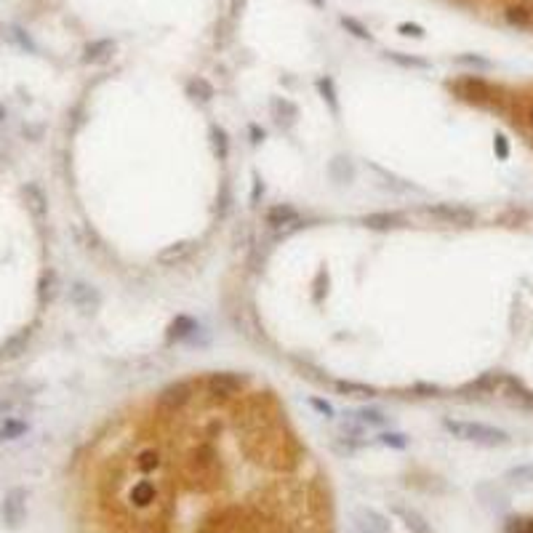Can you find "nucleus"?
Here are the masks:
<instances>
[{
	"label": "nucleus",
	"instance_id": "nucleus-1",
	"mask_svg": "<svg viewBox=\"0 0 533 533\" xmlns=\"http://www.w3.org/2000/svg\"><path fill=\"white\" fill-rule=\"evenodd\" d=\"M442 426L458 438V440L474 442V445H483V448H502V445H509V432H504L499 426L490 424H480V422H461V419H445Z\"/></svg>",
	"mask_w": 533,
	"mask_h": 533
},
{
	"label": "nucleus",
	"instance_id": "nucleus-2",
	"mask_svg": "<svg viewBox=\"0 0 533 533\" xmlns=\"http://www.w3.org/2000/svg\"><path fill=\"white\" fill-rule=\"evenodd\" d=\"M0 515H3V523L8 528H19L24 523V518H27V493L22 488L8 490L3 504H0Z\"/></svg>",
	"mask_w": 533,
	"mask_h": 533
},
{
	"label": "nucleus",
	"instance_id": "nucleus-3",
	"mask_svg": "<svg viewBox=\"0 0 533 533\" xmlns=\"http://www.w3.org/2000/svg\"><path fill=\"white\" fill-rule=\"evenodd\" d=\"M352 523H355L357 533H389V520L376 509H368V507L355 509Z\"/></svg>",
	"mask_w": 533,
	"mask_h": 533
},
{
	"label": "nucleus",
	"instance_id": "nucleus-4",
	"mask_svg": "<svg viewBox=\"0 0 533 533\" xmlns=\"http://www.w3.org/2000/svg\"><path fill=\"white\" fill-rule=\"evenodd\" d=\"M22 198H24V203H27V208H30V213L35 216V219H43V216H46V211H48L46 192H43L35 182L22 187Z\"/></svg>",
	"mask_w": 533,
	"mask_h": 533
},
{
	"label": "nucleus",
	"instance_id": "nucleus-5",
	"mask_svg": "<svg viewBox=\"0 0 533 533\" xmlns=\"http://www.w3.org/2000/svg\"><path fill=\"white\" fill-rule=\"evenodd\" d=\"M112 51H115V40H93L88 46L83 48V61L86 64H96V61H105L112 56Z\"/></svg>",
	"mask_w": 533,
	"mask_h": 533
},
{
	"label": "nucleus",
	"instance_id": "nucleus-6",
	"mask_svg": "<svg viewBox=\"0 0 533 533\" xmlns=\"http://www.w3.org/2000/svg\"><path fill=\"white\" fill-rule=\"evenodd\" d=\"M395 515H400L403 518V523H405V528L411 533H435L432 531V525L426 523L416 509H405V507H395Z\"/></svg>",
	"mask_w": 533,
	"mask_h": 533
},
{
	"label": "nucleus",
	"instance_id": "nucleus-7",
	"mask_svg": "<svg viewBox=\"0 0 533 533\" xmlns=\"http://www.w3.org/2000/svg\"><path fill=\"white\" fill-rule=\"evenodd\" d=\"M432 213H440L448 222H456V224H472L474 222V211L464 208V206H438V208H432Z\"/></svg>",
	"mask_w": 533,
	"mask_h": 533
},
{
	"label": "nucleus",
	"instance_id": "nucleus-8",
	"mask_svg": "<svg viewBox=\"0 0 533 533\" xmlns=\"http://www.w3.org/2000/svg\"><path fill=\"white\" fill-rule=\"evenodd\" d=\"M504 19L512 24V27H528L533 22V11L528 6H507L504 8Z\"/></svg>",
	"mask_w": 533,
	"mask_h": 533
},
{
	"label": "nucleus",
	"instance_id": "nucleus-9",
	"mask_svg": "<svg viewBox=\"0 0 533 533\" xmlns=\"http://www.w3.org/2000/svg\"><path fill=\"white\" fill-rule=\"evenodd\" d=\"M27 339H30V331H22V334L11 336V339L3 344V350H0V360H14V357H19V352L24 350V344H27Z\"/></svg>",
	"mask_w": 533,
	"mask_h": 533
},
{
	"label": "nucleus",
	"instance_id": "nucleus-10",
	"mask_svg": "<svg viewBox=\"0 0 533 533\" xmlns=\"http://www.w3.org/2000/svg\"><path fill=\"white\" fill-rule=\"evenodd\" d=\"M27 432V422H22V419H6L3 424H0V440H16V438H22Z\"/></svg>",
	"mask_w": 533,
	"mask_h": 533
},
{
	"label": "nucleus",
	"instance_id": "nucleus-11",
	"mask_svg": "<svg viewBox=\"0 0 533 533\" xmlns=\"http://www.w3.org/2000/svg\"><path fill=\"white\" fill-rule=\"evenodd\" d=\"M131 502L137 504V507H147L150 502H155V486L153 483L141 480L139 486H134V490H131Z\"/></svg>",
	"mask_w": 533,
	"mask_h": 533
},
{
	"label": "nucleus",
	"instance_id": "nucleus-12",
	"mask_svg": "<svg viewBox=\"0 0 533 533\" xmlns=\"http://www.w3.org/2000/svg\"><path fill=\"white\" fill-rule=\"evenodd\" d=\"M341 27L347 32H352L355 38H360V40H371V32H368L366 24H360L355 16H341Z\"/></svg>",
	"mask_w": 533,
	"mask_h": 533
},
{
	"label": "nucleus",
	"instance_id": "nucleus-13",
	"mask_svg": "<svg viewBox=\"0 0 533 533\" xmlns=\"http://www.w3.org/2000/svg\"><path fill=\"white\" fill-rule=\"evenodd\" d=\"M504 533H533V518H512L507 520Z\"/></svg>",
	"mask_w": 533,
	"mask_h": 533
},
{
	"label": "nucleus",
	"instance_id": "nucleus-14",
	"mask_svg": "<svg viewBox=\"0 0 533 533\" xmlns=\"http://www.w3.org/2000/svg\"><path fill=\"white\" fill-rule=\"evenodd\" d=\"M379 442L381 445H389V448H405L408 438L400 435V432H384V435H379Z\"/></svg>",
	"mask_w": 533,
	"mask_h": 533
},
{
	"label": "nucleus",
	"instance_id": "nucleus-15",
	"mask_svg": "<svg viewBox=\"0 0 533 533\" xmlns=\"http://www.w3.org/2000/svg\"><path fill=\"white\" fill-rule=\"evenodd\" d=\"M512 483H520V486H531L533 483V467H518L507 474Z\"/></svg>",
	"mask_w": 533,
	"mask_h": 533
},
{
	"label": "nucleus",
	"instance_id": "nucleus-16",
	"mask_svg": "<svg viewBox=\"0 0 533 533\" xmlns=\"http://www.w3.org/2000/svg\"><path fill=\"white\" fill-rule=\"evenodd\" d=\"M389 59L403 64V67H419V70H429V61L426 59H416V56H403V54H389Z\"/></svg>",
	"mask_w": 533,
	"mask_h": 533
},
{
	"label": "nucleus",
	"instance_id": "nucleus-17",
	"mask_svg": "<svg viewBox=\"0 0 533 533\" xmlns=\"http://www.w3.org/2000/svg\"><path fill=\"white\" fill-rule=\"evenodd\" d=\"M318 88L323 91V96L331 102V107H334L336 112H339V102H336V91H334V83L328 80V77H320L318 80Z\"/></svg>",
	"mask_w": 533,
	"mask_h": 533
},
{
	"label": "nucleus",
	"instance_id": "nucleus-18",
	"mask_svg": "<svg viewBox=\"0 0 533 533\" xmlns=\"http://www.w3.org/2000/svg\"><path fill=\"white\" fill-rule=\"evenodd\" d=\"M397 30H400V35H405V38H424V27H419V24H411V22L400 24Z\"/></svg>",
	"mask_w": 533,
	"mask_h": 533
},
{
	"label": "nucleus",
	"instance_id": "nucleus-19",
	"mask_svg": "<svg viewBox=\"0 0 533 533\" xmlns=\"http://www.w3.org/2000/svg\"><path fill=\"white\" fill-rule=\"evenodd\" d=\"M11 38H14V40H16V43H19V46L30 48V51H32V48H35V46H32V40H30V38L24 35V30H19V27H14V30H11Z\"/></svg>",
	"mask_w": 533,
	"mask_h": 533
},
{
	"label": "nucleus",
	"instance_id": "nucleus-20",
	"mask_svg": "<svg viewBox=\"0 0 533 533\" xmlns=\"http://www.w3.org/2000/svg\"><path fill=\"white\" fill-rule=\"evenodd\" d=\"M360 419L368 424H384V416L379 411H360Z\"/></svg>",
	"mask_w": 533,
	"mask_h": 533
},
{
	"label": "nucleus",
	"instance_id": "nucleus-21",
	"mask_svg": "<svg viewBox=\"0 0 533 533\" xmlns=\"http://www.w3.org/2000/svg\"><path fill=\"white\" fill-rule=\"evenodd\" d=\"M496 155H499V157H507V155H509V141L504 137H496Z\"/></svg>",
	"mask_w": 533,
	"mask_h": 533
},
{
	"label": "nucleus",
	"instance_id": "nucleus-22",
	"mask_svg": "<svg viewBox=\"0 0 533 533\" xmlns=\"http://www.w3.org/2000/svg\"><path fill=\"white\" fill-rule=\"evenodd\" d=\"M458 61H464V64H474V67H490V61L477 59V56H461Z\"/></svg>",
	"mask_w": 533,
	"mask_h": 533
},
{
	"label": "nucleus",
	"instance_id": "nucleus-23",
	"mask_svg": "<svg viewBox=\"0 0 533 533\" xmlns=\"http://www.w3.org/2000/svg\"><path fill=\"white\" fill-rule=\"evenodd\" d=\"M309 405H315V408H318V411L328 413V416H331V413H334V411H331V405H328V403H323V400H318V397H312V400H309Z\"/></svg>",
	"mask_w": 533,
	"mask_h": 533
},
{
	"label": "nucleus",
	"instance_id": "nucleus-24",
	"mask_svg": "<svg viewBox=\"0 0 533 533\" xmlns=\"http://www.w3.org/2000/svg\"><path fill=\"white\" fill-rule=\"evenodd\" d=\"M245 6V0H232V14H240Z\"/></svg>",
	"mask_w": 533,
	"mask_h": 533
},
{
	"label": "nucleus",
	"instance_id": "nucleus-25",
	"mask_svg": "<svg viewBox=\"0 0 533 533\" xmlns=\"http://www.w3.org/2000/svg\"><path fill=\"white\" fill-rule=\"evenodd\" d=\"M40 3H46V6H51V8H56L61 0H40Z\"/></svg>",
	"mask_w": 533,
	"mask_h": 533
},
{
	"label": "nucleus",
	"instance_id": "nucleus-26",
	"mask_svg": "<svg viewBox=\"0 0 533 533\" xmlns=\"http://www.w3.org/2000/svg\"><path fill=\"white\" fill-rule=\"evenodd\" d=\"M528 125H531V131H533V107L528 109Z\"/></svg>",
	"mask_w": 533,
	"mask_h": 533
},
{
	"label": "nucleus",
	"instance_id": "nucleus-27",
	"mask_svg": "<svg viewBox=\"0 0 533 533\" xmlns=\"http://www.w3.org/2000/svg\"><path fill=\"white\" fill-rule=\"evenodd\" d=\"M3 121H6V107L0 105V123H3Z\"/></svg>",
	"mask_w": 533,
	"mask_h": 533
},
{
	"label": "nucleus",
	"instance_id": "nucleus-28",
	"mask_svg": "<svg viewBox=\"0 0 533 533\" xmlns=\"http://www.w3.org/2000/svg\"><path fill=\"white\" fill-rule=\"evenodd\" d=\"M312 6H318V8H323V0H309Z\"/></svg>",
	"mask_w": 533,
	"mask_h": 533
},
{
	"label": "nucleus",
	"instance_id": "nucleus-29",
	"mask_svg": "<svg viewBox=\"0 0 533 533\" xmlns=\"http://www.w3.org/2000/svg\"><path fill=\"white\" fill-rule=\"evenodd\" d=\"M456 3H470V0H456Z\"/></svg>",
	"mask_w": 533,
	"mask_h": 533
}]
</instances>
